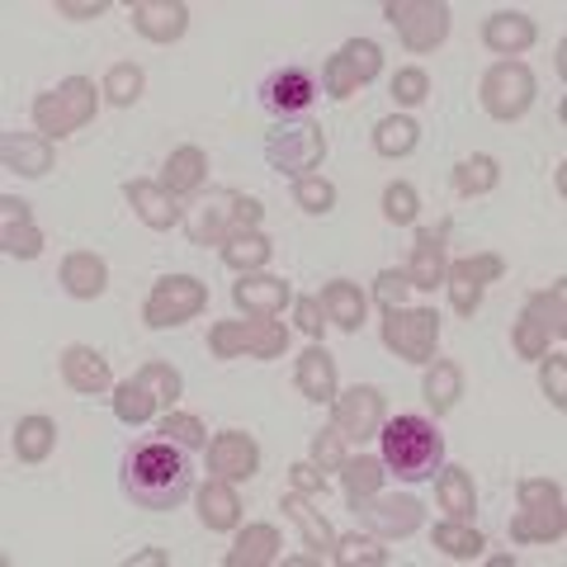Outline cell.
Segmentation results:
<instances>
[{"instance_id": "cell-1", "label": "cell", "mask_w": 567, "mask_h": 567, "mask_svg": "<svg viewBox=\"0 0 567 567\" xmlns=\"http://www.w3.org/2000/svg\"><path fill=\"white\" fill-rule=\"evenodd\" d=\"M118 487L133 506L152 511H175L194 492V468H189V450H181L175 440H147L133 445L118 464Z\"/></svg>"}, {"instance_id": "cell-20", "label": "cell", "mask_w": 567, "mask_h": 567, "mask_svg": "<svg viewBox=\"0 0 567 567\" xmlns=\"http://www.w3.org/2000/svg\"><path fill=\"white\" fill-rule=\"evenodd\" d=\"M354 511H364V520L379 529V535H412V529H421V502L416 496H369V502H360Z\"/></svg>"}, {"instance_id": "cell-3", "label": "cell", "mask_w": 567, "mask_h": 567, "mask_svg": "<svg viewBox=\"0 0 567 567\" xmlns=\"http://www.w3.org/2000/svg\"><path fill=\"white\" fill-rule=\"evenodd\" d=\"M265 218V204L251 199V194H237V189H213L208 199L194 208L189 218V237L194 246H223L227 237L237 233H251V227Z\"/></svg>"}, {"instance_id": "cell-27", "label": "cell", "mask_w": 567, "mask_h": 567, "mask_svg": "<svg viewBox=\"0 0 567 567\" xmlns=\"http://www.w3.org/2000/svg\"><path fill=\"white\" fill-rule=\"evenodd\" d=\"M483 43L492 52H502V58H516V52H525L529 43H535V24H529L520 10H502V14H492L487 20Z\"/></svg>"}, {"instance_id": "cell-25", "label": "cell", "mask_w": 567, "mask_h": 567, "mask_svg": "<svg viewBox=\"0 0 567 567\" xmlns=\"http://www.w3.org/2000/svg\"><path fill=\"white\" fill-rule=\"evenodd\" d=\"M322 308H327V322L336 331H360L364 327V293H360V284H350V279H331L327 289H322Z\"/></svg>"}, {"instance_id": "cell-19", "label": "cell", "mask_w": 567, "mask_h": 567, "mask_svg": "<svg viewBox=\"0 0 567 567\" xmlns=\"http://www.w3.org/2000/svg\"><path fill=\"white\" fill-rule=\"evenodd\" d=\"M289 298H293V289L284 279H275V275H256L251 270V275H241L233 284V303L241 312H251V317H279Z\"/></svg>"}, {"instance_id": "cell-31", "label": "cell", "mask_w": 567, "mask_h": 567, "mask_svg": "<svg viewBox=\"0 0 567 567\" xmlns=\"http://www.w3.org/2000/svg\"><path fill=\"white\" fill-rule=\"evenodd\" d=\"M279 558V529L275 525H246L233 554H227V567H265Z\"/></svg>"}, {"instance_id": "cell-5", "label": "cell", "mask_w": 567, "mask_h": 567, "mask_svg": "<svg viewBox=\"0 0 567 567\" xmlns=\"http://www.w3.org/2000/svg\"><path fill=\"white\" fill-rule=\"evenodd\" d=\"M327 156V133L322 123L312 118H279L270 133H265V162H270L279 175H298L303 181L308 171L322 166Z\"/></svg>"}, {"instance_id": "cell-28", "label": "cell", "mask_w": 567, "mask_h": 567, "mask_svg": "<svg viewBox=\"0 0 567 567\" xmlns=\"http://www.w3.org/2000/svg\"><path fill=\"white\" fill-rule=\"evenodd\" d=\"M298 393L308 402H336V360L322 346L303 350V360H298Z\"/></svg>"}, {"instance_id": "cell-45", "label": "cell", "mask_w": 567, "mask_h": 567, "mask_svg": "<svg viewBox=\"0 0 567 567\" xmlns=\"http://www.w3.org/2000/svg\"><path fill=\"white\" fill-rule=\"evenodd\" d=\"M0 241H6V256H20V260H33L43 251V233L33 223H6L0 227Z\"/></svg>"}, {"instance_id": "cell-14", "label": "cell", "mask_w": 567, "mask_h": 567, "mask_svg": "<svg viewBox=\"0 0 567 567\" xmlns=\"http://www.w3.org/2000/svg\"><path fill=\"white\" fill-rule=\"evenodd\" d=\"M506 275V260L502 256H492V251H477L468 260H454L445 279H450V303L458 317H473L477 308H483V289L492 279H502Z\"/></svg>"}, {"instance_id": "cell-47", "label": "cell", "mask_w": 567, "mask_h": 567, "mask_svg": "<svg viewBox=\"0 0 567 567\" xmlns=\"http://www.w3.org/2000/svg\"><path fill=\"white\" fill-rule=\"evenodd\" d=\"M383 218L388 223H398V227H406V223H416V189L412 185H388L383 189Z\"/></svg>"}, {"instance_id": "cell-10", "label": "cell", "mask_w": 567, "mask_h": 567, "mask_svg": "<svg viewBox=\"0 0 567 567\" xmlns=\"http://www.w3.org/2000/svg\"><path fill=\"white\" fill-rule=\"evenodd\" d=\"M383 14L412 52H431L450 33V6L440 0H388Z\"/></svg>"}, {"instance_id": "cell-4", "label": "cell", "mask_w": 567, "mask_h": 567, "mask_svg": "<svg viewBox=\"0 0 567 567\" xmlns=\"http://www.w3.org/2000/svg\"><path fill=\"white\" fill-rule=\"evenodd\" d=\"M181 374H175L171 364H142L133 379H123L118 388H114V416L123 421V425H142L147 416H156L166 406H175V398H181Z\"/></svg>"}, {"instance_id": "cell-2", "label": "cell", "mask_w": 567, "mask_h": 567, "mask_svg": "<svg viewBox=\"0 0 567 567\" xmlns=\"http://www.w3.org/2000/svg\"><path fill=\"white\" fill-rule=\"evenodd\" d=\"M383 440V468H393L402 483H421V477L440 473L445 464V440L425 416H393L388 425H379Z\"/></svg>"}, {"instance_id": "cell-34", "label": "cell", "mask_w": 567, "mask_h": 567, "mask_svg": "<svg viewBox=\"0 0 567 567\" xmlns=\"http://www.w3.org/2000/svg\"><path fill=\"white\" fill-rule=\"evenodd\" d=\"M58 445V425L48 416H20L14 425V454H20V464H43Z\"/></svg>"}, {"instance_id": "cell-49", "label": "cell", "mask_w": 567, "mask_h": 567, "mask_svg": "<svg viewBox=\"0 0 567 567\" xmlns=\"http://www.w3.org/2000/svg\"><path fill=\"white\" fill-rule=\"evenodd\" d=\"M393 95H398V104H421L431 95V76H425L421 66H402L393 76Z\"/></svg>"}, {"instance_id": "cell-43", "label": "cell", "mask_w": 567, "mask_h": 567, "mask_svg": "<svg viewBox=\"0 0 567 567\" xmlns=\"http://www.w3.org/2000/svg\"><path fill=\"white\" fill-rule=\"evenodd\" d=\"M137 95H142V66H133V62L110 66V76H104V100L118 104V110H128V104H137Z\"/></svg>"}, {"instance_id": "cell-15", "label": "cell", "mask_w": 567, "mask_h": 567, "mask_svg": "<svg viewBox=\"0 0 567 567\" xmlns=\"http://www.w3.org/2000/svg\"><path fill=\"white\" fill-rule=\"evenodd\" d=\"M450 218H440L435 227H421L416 233V246H412V260H406V284L412 289H421V293H435V284H445V270H450V260H445V251H450Z\"/></svg>"}, {"instance_id": "cell-23", "label": "cell", "mask_w": 567, "mask_h": 567, "mask_svg": "<svg viewBox=\"0 0 567 567\" xmlns=\"http://www.w3.org/2000/svg\"><path fill=\"white\" fill-rule=\"evenodd\" d=\"M123 194H128V204L133 213L147 227H156V233H171L175 223H181V208H175V194H166L162 185H152V181H128L123 185Z\"/></svg>"}, {"instance_id": "cell-8", "label": "cell", "mask_w": 567, "mask_h": 567, "mask_svg": "<svg viewBox=\"0 0 567 567\" xmlns=\"http://www.w3.org/2000/svg\"><path fill=\"white\" fill-rule=\"evenodd\" d=\"M440 341V317L431 308H383V346L406 364H431Z\"/></svg>"}, {"instance_id": "cell-30", "label": "cell", "mask_w": 567, "mask_h": 567, "mask_svg": "<svg viewBox=\"0 0 567 567\" xmlns=\"http://www.w3.org/2000/svg\"><path fill=\"white\" fill-rule=\"evenodd\" d=\"M204 175H208V156L204 147H175L166 156V171H162V189L166 194H194L204 185Z\"/></svg>"}, {"instance_id": "cell-12", "label": "cell", "mask_w": 567, "mask_h": 567, "mask_svg": "<svg viewBox=\"0 0 567 567\" xmlns=\"http://www.w3.org/2000/svg\"><path fill=\"white\" fill-rule=\"evenodd\" d=\"M529 104H535V76H529V66L516 62V58H506V62H496L487 76H483V110L492 118H520Z\"/></svg>"}, {"instance_id": "cell-24", "label": "cell", "mask_w": 567, "mask_h": 567, "mask_svg": "<svg viewBox=\"0 0 567 567\" xmlns=\"http://www.w3.org/2000/svg\"><path fill=\"white\" fill-rule=\"evenodd\" d=\"M284 511H289V520L298 525V535H303L312 563H322V558H331V554H336V535H331V525L322 520V511H312V506H308V496H303V492H289V496H284Z\"/></svg>"}, {"instance_id": "cell-54", "label": "cell", "mask_w": 567, "mask_h": 567, "mask_svg": "<svg viewBox=\"0 0 567 567\" xmlns=\"http://www.w3.org/2000/svg\"><path fill=\"white\" fill-rule=\"evenodd\" d=\"M289 483H293V492H303V496H322L327 492V477H322V468H317L312 458L289 468Z\"/></svg>"}, {"instance_id": "cell-40", "label": "cell", "mask_w": 567, "mask_h": 567, "mask_svg": "<svg viewBox=\"0 0 567 567\" xmlns=\"http://www.w3.org/2000/svg\"><path fill=\"white\" fill-rule=\"evenodd\" d=\"M416 142H421V128L412 118H383L379 128H374V147L383 152V156H412L416 152Z\"/></svg>"}, {"instance_id": "cell-9", "label": "cell", "mask_w": 567, "mask_h": 567, "mask_svg": "<svg viewBox=\"0 0 567 567\" xmlns=\"http://www.w3.org/2000/svg\"><path fill=\"white\" fill-rule=\"evenodd\" d=\"M383 71V48L374 39H350L336 58L322 62V91L331 100H350L360 85H369Z\"/></svg>"}, {"instance_id": "cell-36", "label": "cell", "mask_w": 567, "mask_h": 567, "mask_svg": "<svg viewBox=\"0 0 567 567\" xmlns=\"http://www.w3.org/2000/svg\"><path fill=\"white\" fill-rule=\"evenodd\" d=\"M379 483H383V458L360 454V458H346V464H341V487H346V502L350 506L369 502V496L379 492Z\"/></svg>"}, {"instance_id": "cell-13", "label": "cell", "mask_w": 567, "mask_h": 567, "mask_svg": "<svg viewBox=\"0 0 567 567\" xmlns=\"http://www.w3.org/2000/svg\"><path fill=\"white\" fill-rule=\"evenodd\" d=\"M317 71L308 66H279L260 81V104L270 110L275 118H303L312 104H317Z\"/></svg>"}, {"instance_id": "cell-22", "label": "cell", "mask_w": 567, "mask_h": 567, "mask_svg": "<svg viewBox=\"0 0 567 567\" xmlns=\"http://www.w3.org/2000/svg\"><path fill=\"white\" fill-rule=\"evenodd\" d=\"M62 379L76 393H104L110 388V360L95 346H66L62 350Z\"/></svg>"}, {"instance_id": "cell-56", "label": "cell", "mask_w": 567, "mask_h": 567, "mask_svg": "<svg viewBox=\"0 0 567 567\" xmlns=\"http://www.w3.org/2000/svg\"><path fill=\"white\" fill-rule=\"evenodd\" d=\"M0 208H6V223H29V204L14 199V194H6V199H0Z\"/></svg>"}, {"instance_id": "cell-7", "label": "cell", "mask_w": 567, "mask_h": 567, "mask_svg": "<svg viewBox=\"0 0 567 567\" xmlns=\"http://www.w3.org/2000/svg\"><path fill=\"white\" fill-rule=\"evenodd\" d=\"M208 350L218 360H237V354H256V360H275L289 350V327L275 317H256V322H218L208 331Z\"/></svg>"}, {"instance_id": "cell-16", "label": "cell", "mask_w": 567, "mask_h": 567, "mask_svg": "<svg viewBox=\"0 0 567 567\" xmlns=\"http://www.w3.org/2000/svg\"><path fill=\"white\" fill-rule=\"evenodd\" d=\"M383 425V393L369 383H354L350 393L336 398V431L346 440H369Z\"/></svg>"}, {"instance_id": "cell-29", "label": "cell", "mask_w": 567, "mask_h": 567, "mask_svg": "<svg viewBox=\"0 0 567 567\" xmlns=\"http://www.w3.org/2000/svg\"><path fill=\"white\" fill-rule=\"evenodd\" d=\"M435 502L450 511V520H473V511H477V492H473V473L468 468H440L435 477Z\"/></svg>"}, {"instance_id": "cell-26", "label": "cell", "mask_w": 567, "mask_h": 567, "mask_svg": "<svg viewBox=\"0 0 567 567\" xmlns=\"http://www.w3.org/2000/svg\"><path fill=\"white\" fill-rule=\"evenodd\" d=\"M104 284H110V270H104V260L95 251H71L62 260V289L71 298H100Z\"/></svg>"}, {"instance_id": "cell-44", "label": "cell", "mask_w": 567, "mask_h": 567, "mask_svg": "<svg viewBox=\"0 0 567 567\" xmlns=\"http://www.w3.org/2000/svg\"><path fill=\"white\" fill-rule=\"evenodd\" d=\"M293 204L312 213V218H327V213L336 208V185L322 181V175H303V181L293 185Z\"/></svg>"}, {"instance_id": "cell-57", "label": "cell", "mask_w": 567, "mask_h": 567, "mask_svg": "<svg viewBox=\"0 0 567 567\" xmlns=\"http://www.w3.org/2000/svg\"><path fill=\"white\" fill-rule=\"evenodd\" d=\"M133 563H166V554H162V548H147V554H133L128 567H133Z\"/></svg>"}, {"instance_id": "cell-6", "label": "cell", "mask_w": 567, "mask_h": 567, "mask_svg": "<svg viewBox=\"0 0 567 567\" xmlns=\"http://www.w3.org/2000/svg\"><path fill=\"white\" fill-rule=\"evenodd\" d=\"M95 81L85 76H66L58 91H48L33 100V123H39V133L52 142V137H71L76 128H85V123L95 118Z\"/></svg>"}, {"instance_id": "cell-17", "label": "cell", "mask_w": 567, "mask_h": 567, "mask_svg": "<svg viewBox=\"0 0 567 567\" xmlns=\"http://www.w3.org/2000/svg\"><path fill=\"white\" fill-rule=\"evenodd\" d=\"M208 468L223 477V483H246L260 468V445L246 431H223L208 445Z\"/></svg>"}, {"instance_id": "cell-38", "label": "cell", "mask_w": 567, "mask_h": 567, "mask_svg": "<svg viewBox=\"0 0 567 567\" xmlns=\"http://www.w3.org/2000/svg\"><path fill=\"white\" fill-rule=\"evenodd\" d=\"M270 251H275L270 237H260L256 227H251V233H237V237H227V241H223V260L233 265V270H241V275L260 270V265L270 260Z\"/></svg>"}, {"instance_id": "cell-48", "label": "cell", "mask_w": 567, "mask_h": 567, "mask_svg": "<svg viewBox=\"0 0 567 567\" xmlns=\"http://www.w3.org/2000/svg\"><path fill=\"white\" fill-rule=\"evenodd\" d=\"M341 431H336V425H331V431H317L312 435V464L317 468H322V473H336V468H341L346 464V445H341Z\"/></svg>"}, {"instance_id": "cell-52", "label": "cell", "mask_w": 567, "mask_h": 567, "mask_svg": "<svg viewBox=\"0 0 567 567\" xmlns=\"http://www.w3.org/2000/svg\"><path fill=\"white\" fill-rule=\"evenodd\" d=\"M293 322L298 327H303L308 336H312V341H317V336H322L331 322H327V308H322V298H298V303H293Z\"/></svg>"}, {"instance_id": "cell-21", "label": "cell", "mask_w": 567, "mask_h": 567, "mask_svg": "<svg viewBox=\"0 0 567 567\" xmlns=\"http://www.w3.org/2000/svg\"><path fill=\"white\" fill-rule=\"evenodd\" d=\"M0 156H6V171L24 175V181H43L52 171V142L43 133H6Z\"/></svg>"}, {"instance_id": "cell-33", "label": "cell", "mask_w": 567, "mask_h": 567, "mask_svg": "<svg viewBox=\"0 0 567 567\" xmlns=\"http://www.w3.org/2000/svg\"><path fill=\"white\" fill-rule=\"evenodd\" d=\"M199 520L208 529H237L241 520V502H237V492L223 483V477H213V483L199 487Z\"/></svg>"}, {"instance_id": "cell-37", "label": "cell", "mask_w": 567, "mask_h": 567, "mask_svg": "<svg viewBox=\"0 0 567 567\" xmlns=\"http://www.w3.org/2000/svg\"><path fill=\"white\" fill-rule=\"evenodd\" d=\"M525 317H529L535 327H544V331L558 341V336L567 331V289H563V284H554V289H539V293L525 303Z\"/></svg>"}, {"instance_id": "cell-32", "label": "cell", "mask_w": 567, "mask_h": 567, "mask_svg": "<svg viewBox=\"0 0 567 567\" xmlns=\"http://www.w3.org/2000/svg\"><path fill=\"white\" fill-rule=\"evenodd\" d=\"M421 393H425V402H431V412H435V416L454 412V402L464 398V374H458V364H454V360H431Z\"/></svg>"}, {"instance_id": "cell-42", "label": "cell", "mask_w": 567, "mask_h": 567, "mask_svg": "<svg viewBox=\"0 0 567 567\" xmlns=\"http://www.w3.org/2000/svg\"><path fill=\"white\" fill-rule=\"evenodd\" d=\"M331 563H341V567H383V563H388V548H383L379 539L346 535V539H336Z\"/></svg>"}, {"instance_id": "cell-51", "label": "cell", "mask_w": 567, "mask_h": 567, "mask_svg": "<svg viewBox=\"0 0 567 567\" xmlns=\"http://www.w3.org/2000/svg\"><path fill=\"white\" fill-rule=\"evenodd\" d=\"M544 393H548V402L558 406H567V360L563 354H548V364H544Z\"/></svg>"}, {"instance_id": "cell-50", "label": "cell", "mask_w": 567, "mask_h": 567, "mask_svg": "<svg viewBox=\"0 0 567 567\" xmlns=\"http://www.w3.org/2000/svg\"><path fill=\"white\" fill-rule=\"evenodd\" d=\"M511 341H516V350L525 354V360H544V354H548V331H544V327H535L529 317H520V322H516V331H511Z\"/></svg>"}, {"instance_id": "cell-39", "label": "cell", "mask_w": 567, "mask_h": 567, "mask_svg": "<svg viewBox=\"0 0 567 567\" xmlns=\"http://www.w3.org/2000/svg\"><path fill=\"white\" fill-rule=\"evenodd\" d=\"M435 548H445L450 558H477L487 548V539L477 535L473 525H464V520H445V525H435Z\"/></svg>"}, {"instance_id": "cell-53", "label": "cell", "mask_w": 567, "mask_h": 567, "mask_svg": "<svg viewBox=\"0 0 567 567\" xmlns=\"http://www.w3.org/2000/svg\"><path fill=\"white\" fill-rule=\"evenodd\" d=\"M406 289H412V284H406V275H402V270H383V275L374 279V298H379L383 308H402Z\"/></svg>"}, {"instance_id": "cell-41", "label": "cell", "mask_w": 567, "mask_h": 567, "mask_svg": "<svg viewBox=\"0 0 567 567\" xmlns=\"http://www.w3.org/2000/svg\"><path fill=\"white\" fill-rule=\"evenodd\" d=\"M496 181H502V171H496V162L483 152L468 156V162H458V171H454L458 194H487V189H496Z\"/></svg>"}, {"instance_id": "cell-18", "label": "cell", "mask_w": 567, "mask_h": 567, "mask_svg": "<svg viewBox=\"0 0 567 567\" xmlns=\"http://www.w3.org/2000/svg\"><path fill=\"white\" fill-rule=\"evenodd\" d=\"M133 24H137L142 39L175 43L189 29V6H181V0H137V6H133Z\"/></svg>"}, {"instance_id": "cell-35", "label": "cell", "mask_w": 567, "mask_h": 567, "mask_svg": "<svg viewBox=\"0 0 567 567\" xmlns=\"http://www.w3.org/2000/svg\"><path fill=\"white\" fill-rule=\"evenodd\" d=\"M563 529H567V511H525L520 506V516L511 520V539L516 544H548V539H563Z\"/></svg>"}, {"instance_id": "cell-46", "label": "cell", "mask_w": 567, "mask_h": 567, "mask_svg": "<svg viewBox=\"0 0 567 567\" xmlns=\"http://www.w3.org/2000/svg\"><path fill=\"white\" fill-rule=\"evenodd\" d=\"M162 435L166 440H175L181 450H199L204 445V425H199V416H185V412H166L162 416Z\"/></svg>"}, {"instance_id": "cell-55", "label": "cell", "mask_w": 567, "mask_h": 567, "mask_svg": "<svg viewBox=\"0 0 567 567\" xmlns=\"http://www.w3.org/2000/svg\"><path fill=\"white\" fill-rule=\"evenodd\" d=\"M110 6L104 0H85V6H71V0H58V14H71V20H91V14H104Z\"/></svg>"}, {"instance_id": "cell-11", "label": "cell", "mask_w": 567, "mask_h": 567, "mask_svg": "<svg viewBox=\"0 0 567 567\" xmlns=\"http://www.w3.org/2000/svg\"><path fill=\"white\" fill-rule=\"evenodd\" d=\"M204 303H208V289L194 275H166V279H156L142 317H147L152 331H166V327L189 322L194 312H204Z\"/></svg>"}]
</instances>
